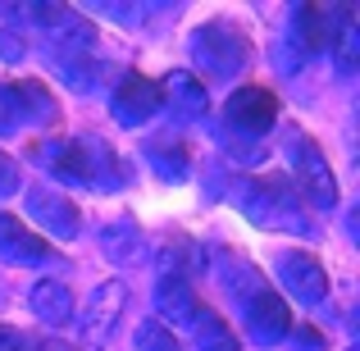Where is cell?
Returning <instances> with one entry per match:
<instances>
[{
    "label": "cell",
    "mask_w": 360,
    "mask_h": 351,
    "mask_svg": "<svg viewBox=\"0 0 360 351\" xmlns=\"http://www.w3.org/2000/svg\"><path fill=\"white\" fill-rule=\"evenodd\" d=\"M233 205L260 229H292V233H315L306 205H301L297 187L288 178H238L229 187Z\"/></svg>",
    "instance_id": "1"
},
{
    "label": "cell",
    "mask_w": 360,
    "mask_h": 351,
    "mask_svg": "<svg viewBox=\"0 0 360 351\" xmlns=\"http://www.w3.org/2000/svg\"><path fill=\"white\" fill-rule=\"evenodd\" d=\"M41 160L69 183H87V187H119L123 169L115 160V151H105L101 141L87 137H69V141H46Z\"/></svg>",
    "instance_id": "2"
},
{
    "label": "cell",
    "mask_w": 360,
    "mask_h": 351,
    "mask_svg": "<svg viewBox=\"0 0 360 351\" xmlns=\"http://www.w3.org/2000/svg\"><path fill=\"white\" fill-rule=\"evenodd\" d=\"M192 60L210 78H233L246 64V37L233 23H205L192 37Z\"/></svg>",
    "instance_id": "3"
},
{
    "label": "cell",
    "mask_w": 360,
    "mask_h": 351,
    "mask_svg": "<svg viewBox=\"0 0 360 351\" xmlns=\"http://www.w3.org/2000/svg\"><path fill=\"white\" fill-rule=\"evenodd\" d=\"M288 137H292V178L301 183V192H306L315 205L333 210L338 205V178H333V169H328L324 151H319L306 132H297V128H292Z\"/></svg>",
    "instance_id": "4"
},
{
    "label": "cell",
    "mask_w": 360,
    "mask_h": 351,
    "mask_svg": "<svg viewBox=\"0 0 360 351\" xmlns=\"http://www.w3.org/2000/svg\"><path fill=\"white\" fill-rule=\"evenodd\" d=\"M246 324H251V338L255 343H264V347H274V343H283V338H292V315H288V301L278 297V292H269L260 283V274L251 269V279H246Z\"/></svg>",
    "instance_id": "5"
},
{
    "label": "cell",
    "mask_w": 360,
    "mask_h": 351,
    "mask_svg": "<svg viewBox=\"0 0 360 351\" xmlns=\"http://www.w3.org/2000/svg\"><path fill=\"white\" fill-rule=\"evenodd\" d=\"M278 279H283V288H288L301 306H319V301L328 297V274H324V264H319L310 251L278 255Z\"/></svg>",
    "instance_id": "6"
},
{
    "label": "cell",
    "mask_w": 360,
    "mask_h": 351,
    "mask_svg": "<svg viewBox=\"0 0 360 351\" xmlns=\"http://www.w3.org/2000/svg\"><path fill=\"white\" fill-rule=\"evenodd\" d=\"M224 115L238 132L246 137H260V132H269L274 123H278V101H274V91L264 87H238L229 96V106H224Z\"/></svg>",
    "instance_id": "7"
},
{
    "label": "cell",
    "mask_w": 360,
    "mask_h": 351,
    "mask_svg": "<svg viewBox=\"0 0 360 351\" xmlns=\"http://www.w3.org/2000/svg\"><path fill=\"white\" fill-rule=\"evenodd\" d=\"M123 306H128V288H123L119 279L101 283V288L91 292L87 310H82V338H87L91 347H101L110 333H115V324L123 319Z\"/></svg>",
    "instance_id": "8"
},
{
    "label": "cell",
    "mask_w": 360,
    "mask_h": 351,
    "mask_svg": "<svg viewBox=\"0 0 360 351\" xmlns=\"http://www.w3.org/2000/svg\"><path fill=\"white\" fill-rule=\"evenodd\" d=\"M155 110H165V87L150 78H141V73H132V78L119 82L115 91V119L123 128H141Z\"/></svg>",
    "instance_id": "9"
},
{
    "label": "cell",
    "mask_w": 360,
    "mask_h": 351,
    "mask_svg": "<svg viewBox=\"0 0 360 351\" xmlns=\"http://www.w3.org/2000/svg\"><path fill=\"white\" fill-rule=\"evenodd\" d=\"M27 215L37 219V229H46L51 237H78V229H82L78 205L64 192H55V187H32L27 192Z\"/></svg>",
    "instance_id": "10"
},
{
    "label": "cell",
    "mask_w": 360,
    "mask_h": 351,
    "mask_svg": "<svg viewBox=\"0 0 360 351\" xmlns=\"http://www.w3.org/2000/svg\"><path fill=\"white\" fill-rule=\"evenodd\" d=\"M0 260L5 264H46V260H55V251L41 233H32L27 224H18L14 215L0 210Z\"/></svg>",
    "instance_id": "11"
},
{
    "label": "cell",
    "mask_w": 360,
    "mask_h": 351,
    "mask_svg": "<svg viewBox=\"0 0 360 351\" xmlns=\"http://www.w3.org/2000/svg\"><path fill=\"white\" fill-rule=\"evenodd\" d=\"M27 306H32V315L41 319V324L60 328V324L73 319V292L64 288L60 279H41V283H32V292H27Z\"/></svg>",
    "instance_id": "12"
},
{
    "label": "cell",
    "mask_w": 360,
    "mask_h": 351,
    "mask_svg": "<svg viewBox=\"0 0 360 351\" xmlns=\"http://www.w3.org/2000/svg\"><path fill=\"white\" fill-rule=\"evenodd\" d=\"M187 333L196 338V347H201V351H242L238 333H233V328L224 324L210 306H196V315L187 319Z\"/></svg>",
    "instance_id": "13"
},
{
    "label": "cell",
    "mask_w": 360,
    "mask_h": 351,
    "mask_svg": "<svg viewBox=\"0 0 360 351\" xmlns=\"http://www.w3.org/2000/svg\"><path fill=\"white\" fill-rule=\"evenodd\" d=\"M333 32H328V46H333V60H338V73H352L360 64V27H356V14L347 5L333 9Z\"/></svg>",
    "instance_id": "14"
},
{
    "label": "cell",
    "mask_w": 360,
    "mask_h": 351,
    "mask_svg": "<svg viewBox=\"0 0 360 351\" xmlns=\"http://www.w3.org/2000/svg\"><path fill=\"white\" fill-rule=\"evenodd\" d=\"M155 306H160V315H165V319H174L178 328H187V319L196 315V306H201V301H196V292L187 288L183 279L165 274V279H160V288H155Z\"/></svg>",
    "instance_id": "15"
},
{
    "label": "cell",
    "mask_w": 360,
    "mask_h": 351,
    "mask_svg": "<svg viewBox=\"0 0 360 351\" xmlns=\"http://www.w3.org/2000/svg\"><path fill=\"white\" fill-rule=\"evenodd\" d=\"M146 160L160 169V178H169V183H178V178H187V169H192V155H187V146L183 141H169V137H155L146 146Z\"/></svg>",
    "instance_id": "16"
},
{
    "label": "cell",
    "mask_w": 360,
    "mask_h": 351,
    "mask_svg": "<svg viewBox=\"0 0 360 351\" xmlns=\"http://www.w3.org/2000/svg\"><path fill=\"white\" fill-rule=\"evenodd\" d=\"M137 224L128 219V215H119L115 224H105V229H101V251L110 255V260H132V255H137Z\"/></svg>",
    "instance_id": "17"
},
{
    "label": "cell",
    "mask_w": 360,
    "mask_h": 351,
    "mask_svg": "<svg viewBox=\"0 0 360 351\" xmlns=\"http://www.w3.org/2000/svg\"><path fill=\"white\" fill-rule=\"evenodd\" d=\"M297 37L306 51H324L328 46V14L319 5H301L297 9Z\"/></svg>",
    "instance_id": "18"
},
{
    "label": "cell",
    "mask_w": 360,
    "mask_h": 351,
    "mask_svg": "<svg viewBox=\"0 0 360 351\" xmlns=\"http://www.w3.org/2000/svg\"><path fill=\"white\" fill-rule=\"evenodd\" d=\"M27 119H32V115H27L23 91H18L14 82H0V137H14Z\"/></svg>",
    "instance_id": "19"
},
{
    "label": "cell",
    "mask_w": 360,
    "mask_h": 351,
    "mask_svg": "<svg viewBox=\"0 0 360 351\" xmlns=\"http://www.w3.org/2000/svg\"><path fill=\"white\" fill-rule=\"evenodd\" d=\"M132 343H137V351H183V347H178V338L169 333L160 319H141V328L132 333Z\"/></svg>",
    "instance_id": "20"
},
{
    "label": "cell",
    "mask_w": 360,
    "mask_h": 351,
    "mask_svg": "<svg viewBox=\"0 0 360 351\" xmlns=\"http://www.w3.org/2000/svg\"><path fill=\"white\" fill-rule=\"evenodd\" d=\"M169 91H174V101H183L187 106V115H205V87L201 82L192 78V73H174V78H169Z\"/></svg>",
    "instance_id": "21"
},
{
    "label": "cell",
    "mask_w": 360,
    "mask_h": 351,
    "mask_svg": "<svg viewBox=\"0 0 360 351\" xmlns=\"http://www.w3.org/2000/svg\"><path fill=\"white\" fill-rule=\"evenodd\" d=\"M23 51H27V46L18 42V32L0 27V60H9V64H14V60H23Z\"/></svg>",
    "instance_id": "22"
},
{
    "label": "cell",
    "mask_w": 360,
    "mask_h": 351,
    "mask_svg": "<svg viewBox=\"0 0 360 351\" xmlns=\"http://www.w3.org/2000/svg\"><path fill=\"white\" fill-rule=\"evenodd\" d=\"M0 351H37V343H27L18 328H9V324H0Z\"/></svg>",
    "instance_id": "23"
},
{
    "label": "cell",
    "mask_w": 360,
    "mask_h": 351,
    "mask_svg": "<svg viewBox=\"0 0 360 351\" xmlns=\"http://www.w3.org/2000/svg\"><path fill=\"white\" fill-rule=\"evenodd\" d=\"M9 192H18V169H14V160L0 151V196H9Z\"/></svg>",
    "instance_id": "24"
},
{
    "label": "cell",
    "mask_w": 360,
    "mask_h": 351,
    "mask_svg": "<svg viewBox=\"0 0 360 351\" xmlns=\"http://www.w3.org/2000/svg\"><path fill=\"white\" fill-rule=\"evenodd\" d=\"M292 333H297V343L306 347V351H319V347H324V338H319V333H310V328H292Z\"/></svg>",
    "instance_id": "25"
}]
</instances>
